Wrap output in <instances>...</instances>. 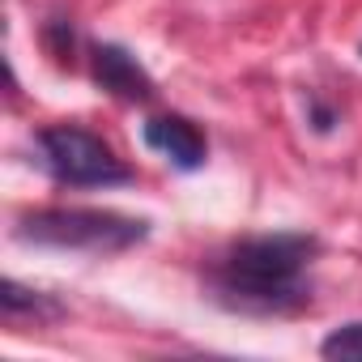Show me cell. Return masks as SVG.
Wrapping results in <instances>:
<instances>
[{
	"instance_id": "cell-1",
	"label": "cell",
	"mask_w": 362,
	"mask_h": 362,
	"mask_svg": "<svg viewBox=\"0 0 362 362\" xmlns=\"http://www.w3.org/2000/svg\"><path fill=\"white\" fill-rule=\"evenodd\" d=\"M315 243L307 235H256L243 239L218 269H214V294L218 303L235 311L256 315H281L311 298L307 290V264Z\"/></svg>"
},
{
	"instance_id": "cell-2",
	"label": "cell",
	"mask_w": 362,
	"mask_h": 362,
	"mask_svg": "<svg viewBox=\"0 0 362 362\" xmlns=\"http://www.w3.org/2000/svg\"><path fill=\"white\" fill-rule=\"evenodd\" d=\"M149 235V222L124 218L111 209H39L18 222V239L60 252H128Z\"/></svg>"
},
{
	"instance_id": "cell-3",
	"label": "cell",
	"mask_w": 362,
	"mask_h": 362,
	"mask_svg": "<svg viewBox=\"0 0 362 362\" xmlns=\"http://www.w3.org/2000/svg\"><path fill=\"white\" fill-rule=\"evenodd\" d=\"M35 149H39V166L69 188H111V184H128L132 179V170L94 132L77 124L43 128L35 136Z\"/></svg>"
},
{
	"instance_id": "cell-4",
	"label": "cell",
	"mask_w": 362,
	"mask_h": 362,
	"mask_svg": "<svg viewBox=\"0 0 362 362\" xmlns=\"http://www.w3.org/2000/svg\"><path fill=\"white\" fill-rule=\"evenodd\" d=\"M145 145L153 153H162L166 162H175L179 170H197L205 162V136L197 132V124H188L184 115H162L145 124Z\"/></svg>"
},
{
	"instance_id": "cell-5",
	"label": "cell",
	"mask_w": 362,
	"mask_h": 362,
	"mask_svg": "<svg viewBox=\"0 0 362 362\" xmlns=\"http://www.w3.org/2000/svg\"><path fill=\"white\" fill-rule=\"evenodd\" d=\"M94 77H98V86H103L107 94H115V98H124V103H145V98L153 94L149 73L136 64L132 52H124V47H115V43H107V47L94 52Z\"/></svg>"
},
{
	"instance_id": "cell-6",
	"label": "cell",
	"mask_w": 362,
	"mask_h": 362,
	"mask_svg": "<svg viewBox=\"0 0 362 362\" xmlns=\"http://www.w3.org/2000/svg\"><path fill=\"white\" fill-rule=\"evenodd\" d=\"M0 303H5V315H9V320H18V315L56 320V315H60V303H52L47 294L26 290V286H18V281H5V294H0Z\"/></svg>"
},
{
	"instance_id": "cell-7",
	"label": "cell",
	"mask_w": 362,
	"mask_h": 362,
	"mask_svg": "<svg viewBox=\"0 0 362 362\" xmlns=\"http://www.w3.org/2000/svg\"><path fill=\"white\" fill-rule=\"evenodd\" d=\"M320 354H324V358H337V362H362V320L332 328V332L320 341Z\"/></svg>"
}]
</instances>
